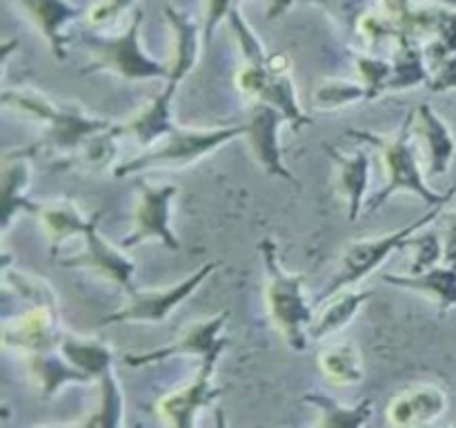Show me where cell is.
I'll use <instances>...</instances> for the list:
<instances>
[{
	"mask_svg": "<svg viewBox=\"0 0 456 428\" xmlns=\"http://www.w3.org/2000/svg\"><path fill=\"white\" fill-rule=\"evenodd\" d=\"M27 21L36 27L40 36L47 40L49 49L58 61L67 56V25L83 16V9L69 0H16Z\"/></svg>",
	"mask_w": 456,
	"mask_h": 428,
	"instance_id": "cell-14",
	"label": "cell"
},
{
	"mask_svg": "<svg viewBox=\"0 0 456 428\" xmlns=\"http://www.w3.org/2000/svg\"><path fill=\"white\" fill-rule=\"evenodd\" d=\"M405 248L414 250L410 272H423L428 268L436 266L439 261H444V241L435 232H421V235L417 232L414 236H410Z\"/></svg>",
	"mask_w": 456,
	"mask_h": 428,
	"instance_id": "cell-34",
	"label": "cell"
},
{
	"mask_svg": "<svg viewBox=\"0 0 456 428\" xmlns=\"http://www.w3.org/2000/svg\"><path fill=\"white\" fill-rule=\"evenodd\" d=\"M61 337L56 306H49V303H36L20 317L4 324L3 330L4 346L29 352L56 348Z\"/></svg>",
	"mask_w": 456,
	"mask_h": 428,
	"instance_id": "cell-13",
	"label": "cell"
},
{
	"mask_svg": "<svg viewBox=\"0 0 456 428\" xmlns=\"http://www.w3.org/2000/svg\"><path fill=\"white\" fill-rule=\"evenodd\" d=\"M58 350L65 355V359L74 368L83 370L92 379H98L105 370L114 366V350L101 339H80L62 334L61 342H58Z\"/></svg>",
	"mask_w": 456,
	"mask_h": 428,
	"instance_id": "cell-27",
	"label": "cell"
},
{
	"mask_svg": "<svg viewBox=\"0 0 456 428\" xmlns=\"http://www.w3.org/2000/svg\"><path fill=\"white\" fill-rule=\"evenodd\" d=\"M236 0H203V40L205 47L212 45L214 31L221 25L223 21H227L230 12L234 9Z\"/></svg>",
	"mask_w": 456,
	"mask_h": 428,
	"instance_id": "cell-35",
	"label": "cell"
},
{
	"mask_svg": "<svg viewBox=\"0 0 456 428\" xmlns=\"http://www.w3.org/2000/svg\"><path fill=\"white\" fill-rule=\"evenodd\" d=\"M374 7H377L381 13H386L390 21H395L396 25H399L401 34H403L405 21L417 12L412 0H374Z\"/></svg>",
	"mask_w": 456,
	"mask_h": 428,
	"instance_id": "cell-38",
	"label": "cell"
},
{
	"mask_svg": "<svg viewBox=\"0 0 456 428\" xmlns=\"http://www.w3.org/2000/svg\"><path fill=\"white\" fill-rule=\"evenodd\" d=\"M263 270H265V306L272 324L292 350L303 352L310 342V325L314 310L305 299V275L288 272L279 259L274 239L258 243Z\"/></svg>",
	"mask_w": 456,
	"mask_h": 428,
	"instance_id": "cell-3",
	"label": "cell"
},
{
	"mask_svg": "<svg viewBox=\"0 0 456 428\" xmlns=\"http://www.w3.org/2000/svg\"><path fill=\"white\" fill-rule=\"evenodd\" d=\"M445 235H444V263L456 268V212L444 214Z\"/></svg>",
	"mask_w": 456,
	"mask_h": 428,
	"instance_id": "cell-39",
	"label": "cell"
},
{
	"mask_svg": "<svg viewBox=\"0 0 456 428\" xmlns=\"http://www.w3.org/2000/svg\"><path fill=\"white\" fill-rule=\"evenodd\" d=\"M98 221H101V212L92 217V226L83 235L85 250L74 254L69 259H61L62 268H71V270H85L94 272V275L102 276V279L111 281V284L120 285L125 292L136 288L134 284V275H136V263L127 257L125 252L116 250L114 245L107 243L98 232Z\"/></svg>",
	"mask_w": 456,
	"mask_h": 428,
	"instance_id": "cell-11",
	"label": "cell"
},
{
	"mask_svg": "<svg viewBox=\"0 0 456 428\" xmlns=\"http://www.w3.org/2000/svg\"><path fill=\"white\" fill-rule=\"evenodd\" d=\"M319 368L325 379L337 386H354L363 382V359L352 343H334L319 352Z\"/></svg>",
	"mask_w": 456,
	"mask_h": 428,
	"instance_id": "cell-28",
	"label": "cell"
},
{
	"mask_svg": "<svg viewBox=\"0 0 456 428\" xmlns=\"http://www.w3.org/2000/svg\"><path fill=\"white\" fill-rule=\"evenodd\" d=\"M414 134V111H408L403 123L399 125L392 136H381V134L365 132V129H346V136L361 141L363 145H372L381 152L383 168H386V185L370 199L368 212L381 208L386 201L392 199L396 192H412L419 199L426 201L428 208L441 203H450V199L456 194V183L448 192H435L428 187L426 177L417 163V152L412 145Z\"/></svg>",
	"mask_w": 456,
	"mask_h": 428,
	"instance_id": "cell-2",
	"label": "cell"
},
{
	"mask_svg": "<svg viewBox=\"0 0 456 428\" xmlns=\"http://www.w3.org/2000/svg\"><path fill=\"white\" fill-rule=\"evenodd\" d=\"M225 348L227 346H223L218 348V350L209 352L208 357H203V359H200L199 373H196V377L191 379L187 386L160 397V399L156 401V415L163 417L167 424H172V426H194L196 415H199L205 406L214 404V399H216L218 395H223V388L214 386V373H216V364Z\"/></svg>",
	"mask_w": 456,
	"mask_h": 428,
	"instance_id": "cell-9",
	"label": "cell"
},
{
	"mask_svg": "<svg viewBox=\"0 0 456 428\" xmlns=\"http://www.w3.org/2000/svg\"><path fill=\"white\" fill-rule=\"evenodd\" d=\"M372 297L374 290H343V292L328 299V301H325L328 303L325 310L321 312L319 319L312 321L310 325L312 342H321V339L330 337V334L346 328V325L359 315L361 308H363Z\"/></svg>",
	"mask_w": 456,
	"mask_h": 428,
	"instance_id": "cell-25",
	"label": "cell"
},
{
	"mask_svg": "<svg viewBox=\"0 0 456 428\" xmlns=\"http://www.w3.org/2000/svg\"><path fill=\"white\" fill-rule=\"evenodd\" d=\"M245 134V125L234 128H214V129H183L176 128L169 136L156 143L150 150H142V154L134 156L132 160H125L114 168L116 178L132 177V174L145 172L156 168H187L196 163L203 156L212 154L218 147L227 145L234 138Z\"/></svg>",
	"mask_w": 456,
	"mask_h": 428,
	"instance_id": "cell-6",
	"label": "cell"
},
{
	"mask_svg": "<svg viewBox=\"0 0 456 428\" xmlns=\"http://www.w3.org/2000/svg\"><path fill=\"white\" fill-rule=\"evenodd\" d=\"M294 3L297 0H265V18L267 21H279L294 7Z\"/></svg>",
	"mask_w": 456,
	"mask_h": 428,
	"instance_id": "cell-40",
	"label": "cell"
},
{
	"mask_svg": "<svg viewBox=\"0 0 456 428\" xmlns=\"http://www.w3.org/2000/svg\"><path fill=\"white\" fill-rule=\"evenodd\" d=\"M227 319H230V312L227 310L218 312V315L208 317V319L191 325V328L185 330L176 342L167 343V346L163 348H156V350L129 352V355L123 357V361L127 366H132V368H141V366L159 364V361L174 359V357H183V355L200 357V359H203V357H208L209 352L227 346V339L221 337Z\"/></svg>",
	"mask_w": 456,
	"mask_h": 428,
	"instance_id": "cell-12",
	"label": "cell"
},
{
	"mask_svg": "<svg viewBox=\"0 0 456 428\" xmlns=\"http://www.w3.org/2000/svg\"><path fill=\"white\" fill-rule=\"evenodd\" d=\"M29 374L34 377L36 386H38V392L43 399H52L62 386L67 383H89L92 377L83 373V370L74 368L69 361L65 359L61 350H38V352H31L29 361Z\"/></svg>",
	"mask_w": 456,
	"mask_h": 428,
	"instance_id": "cell-23",
	"label": "cell"
},
{
	"mask_svg": "<svg viewBox=\"0 0 456 428\" xmlns=\"http://www.w3.org/2000/svg\"><path fill=\"white\" fill-rule=\"evenodd\" d=\"M303 401L314 406L316 413H319L316 426L325 428H361L370 422L374 413L372 397H363L359 404L346 406L338 404L328 392H305Z\"/></svg>",
	"mask_w": 456,
	"mask_h": 428,
	"instance_id": "cell-26",
	"label": "cell"
},
{
	"mask_svg": "<svg viewBox=\"0 0 456 428\" xmlns=\"http://www.w3.org/2000/svg\"><path fill=\"white\" fill-rule=\"evenodd\" d=\"M414 134L423 138L428 159H430V177H441L450 169L456 154V138L450 125L432 110L430 103H421L414 110Z\"/></svg>",
	"mask_w": 456,
	"mask_h": 428,
	"instance_id": "cell-19",
	"label": "cell"
},
{
	"mask_svg": "<svg viewBox=\"0 0 456 428\" xmlns=\"http://www.w3.org/2000/svg\"><path fill=\"white\" fill-rule=\"evenodd\" d=\"M165 21L172 31V56H169V78L181 85L196 67L200 45H205L199 22L176 7H165Z\"/></svg>",
	"mask_w": 456,
	"mask_h": 428,
	"instance_id": "cell-18",
	"label": "cell"
},
{
	"mask_svg": "<svg viewBox=\"0 0 456 428\" xmlns=\"http://www.w3.org/2000/svg\"><path fill=\"white\" fill-rule=\"evenodd\" d=\"M129 9H136V0H101L87 12V22L107 25V22L118 21Z\"/></svg>",
	"mask_w": 456,
	"mask_h": 428,
	"instance_id": "cell-36",
	"label": "cell"
},
{
	"mask_svg": "<svg viewBox=\"0 0 456 428\" xmlns=\"http://www.w3.org/2000/svg\"><path fill=\"white\" fill-rule=\"evenodd\" d=\"M36 217L43 223L45 232H47L49 239V250L52 254H58L61 245L65 243L71 236H78L87 232V227L92 226V217L85 218V214L80 212L78 205L71 203L67 199H56L52 203H38L36 205Z\"/></svg>",
	"mask_w": 456,
	"mask_h": 428,
	"instance_id": "cell-24",
	"label": "cell"
},
{
	"mask_svg": "<svg viewBox=\"0 0 456 428\" xmlns=\"http://www.w3.org/2000/svg\"><path fill=\"white\" fill-rule=\"evenodd\" d=\"M141 7H136L129 18V25L118 36L83 34L80 43L92 56V62L83 67V74H96V71H111L125 80H154L169 78V62L156 61L145 52L141 40L142 27Z\"/></svg>",
	"mask_w": 456,
	"mask_h": 428,
	"instance_id": "cell-4",
	"label": "cell"
},
{
	"mask_svg": "<svg viewBox=\"0 0 456 428\" xmlns=\"http://www.w3.org/2000/svg\"><path fill=\"white\" fill-rule=\"evenodd\" d=\"M303 3L321 7L346 38H356V25L361 16L372 7L374 0H303Z\"/></svg>",
	"mask_w": 456,
	"mask_h": 428,
	"instance_id": "cell-32",
	"label": "cell"
},
{
	"mask_svg": "<svg viewBox=\"0 0 456 428\" xmlns=\"http://www.w3.org/2000/svg\"><path fill=\"white\" fill-rule=\"evenodd\" d=\"M101 383V395H98V404L83 422H78L80 426H94V428H116L123 424V410H125V399H123V388H120L118 379H116L114 366L110 370L98 377Z\"/></svg>",
	"mask_w": 456,
	"mask_h": 428,
	"instance_id": "cell-30",
	"label": "cell"
},
{
	"mask_svg": "<svg viewBox=\"0 0 456 428\" xmlns=\"http://www.w3.org/2000/svg\"><path fill=\"white\" fill-rule=\"evenodd\" d=\"M383 281L396 288L412 290L426 294L439 306L441 315L456 306V268L448 263H436L423 272H408V275H383Z\"/></svg>",
	"mask_w": 456,
	"mask_h": 428,
	"instance_id": "cell-20",
	"label": "cell"
},
{
	"mask_svg": "<svg viewBox=\"0 0 456 428\" xmlns=\"http://www.w3.org/2000/svg\"><path fill=\"white\" fill-rule=\"evenodd\" d=\"M288 123L285 116L276 110L274 105L263 101H254L252 111H249V119L245 120V134L248 138V145L252 150L254 159L261 165L263 172L267 177L283 178V181L298 185L297 177L289 172V168L283 160V150H281V125Z\"/></svg>",
	"mask_w": 456,
	"mask_h": 428,
	"instance_id": "cell-10",
	"label": "cell"
},
{
	"mask_svg": "<svg viewBox=\"0 0 456 428\" xmlns=\"http://www.w3.org/2000/svg\"><path fill=\"white\" fill-rule=\"evenodd\" d=\"M352 62H354V70L359 74L361 83L368 89V101L386 94L387 80L392 76V61L372 56V54H352Z\"/></svg>",
	"mask_w": 456,
	"mask_h": 428,
	"instance_id": "cell-33",
	"label": "cell"
},
{
	"mask_svg": "<svg viewBox=\"0 0 456 428\" xmlns=\"http://www.w3.org/2000/svg\"><path fill=\"white\" fill-rule=\"evenodd\" d=\"M392 76L387 80L386 92H401V89L430 85L432 67L428 62L426 47L419 38L399 36L395 40V54H392Z\"/></svg>",
	"mask_w": 456,
	"mask_h": 428,
	"instance_id": "cell-21",
	"label": "cell"
},
{
	"mask_svg": "<svg viewBox=\"0 0 456 428\" xmlns=\"http://www.w3.org/2000/svg\"><path fill=\"white\" fill-rule=\"evenodd\" d=\"M323 150L337 168V190L347 203V221L354 223L370 187V154L363 147L354 152H341L330 143H325Z\"/></svg>",
	"mask_w": 456,
	"mask_h": 428,
	"instance_id": "cell-17",
	"label": "cell"
},
{
	"mask_svg": "<svg viewBox=\"0 0 456 428\" xmlns=\"http://www.w3.org/2000/svg\"><path fill=\"white\" fill-rule=\"evenodd\" d=\"M359 101H368V89L354 80H325L312 92V105L321 111L341 110Z\"/></svg>",
	"mask_w": 456,
	"mask_h": 428,
	"instance_id": "cell-31",
	"label": "cell"
},
{
	"mask_svg": "<svg viewBox=\"0 0 456 428\" xmlns=\"http://www.w3.org/2000/svg\"><path fill=\"white\" fill-rule=\"evenodd\" d=\"M428 87L435 94L452 92V89H456V54L454 56L445 58L439 67L432 70V80Z\"/></svg>",
	"mask_w": 456,
	"mask_h": 428,
	"instance_id": "cell-37",
	"label": "cell"
},
{
	"mask_svg": "<svg viewBox=\"0 0 456 428\" xmlns=\"http://www.w3.org/2000/svg\"><path fill=\"white\" fill-rule=\"evenodd\" d=\"M221 266V261L205 263L199 270H194L185 279L165 290H129V292H125L127 294V301L116 312L102 317L101 324H163L172 315L174 308L181 306L191 292H196L208 281V276L216 272Z\"/></svg>",
	"mask_w": 456,
	"mask_h": 428,
	"instance_id": "cell-7",
	"label": "cell"
},
{
	"mask_svg": "<svg viewBox=\"0 0 456 428\" xmlns=\"http://www.w3.org/2000/svg\"><path fill=\"white\" fill-rule=\"evenodd\" d=\"M439 4H444V7H450V9H456V0H436Z\"/></svg>",
	"mask_w": 456,
	"mask_h": 428,
	"instance_id": "cell-41",
	"label": "cell"
},
{
	"mask_svg": "<svg viewBox=\"0 0 456 428\" xmlns=\"http://www.w3.org/2000/svg\"><path fill=\"white\" fill-rule=\"evenodd\" d=\"M258 101L274 105L276 110L285 116V120H288V125L292 128V132H301V128L312 125V119L303 111L301 103H298L292 71H288V74H276V71H272L270 80H267L265 89H263Z\"/></svg>",
	"mask_w": 456,
	"mask_h": 428,
	"instance_id": "cell-29",
	"label": "cell"
},
{
	"mask_svg": "<svg viewBox=\"0 0 456 428\" xmlns=\"http://www.w3.org/2000/svg\"><path fill=\"white\" fill-rule=\"evenodd\" d=\"M178 83L167 80V87L160 94H156L145 107H142L138 114H134L132 119L125 120V123L114 125V132L118 136H132L136 138L138 145H142V150H150L156 143L163 141L165 136L176 129L172 119V103L176 96Z\"/></svg>",
	"mask_w": 456,
	"mask_h": 428,
	"instance_id": "cell-15",
	"label": "cell"
},
{
	"mask_svg": "<svg viewBox=\"0 0 456 428\" xmlns=\"http://www.w3.org/2000/svg\"><path fill=\"white\" fill-rule=\"evenodd\" d=\"M31 159L34 156L25 154V152L16 150L9 152L4 156V168H3V227H9L12 218L18 212H36L34 201L25 196L27 187L31 183Z\"/></svg>",
	"mask_w": 456,
	"mask_h": 428,
	"instance_id": "cell-22",
	"label": "cell"
},
{
	"mask_svg": "<svg viewBox=\"0 0 456 428\" xmlns=\"http://www.w3.org/2000/svg\"><path fill=\"white\" fill-rule=\"evenodd\" d=\"M3 105L45 125L43 136L20 150L29 156H36L43 150H62L78 154L80 147L94 134L114 128L111 120L85 114L83 107L56 103L34 89H7L3 94Z\"/></svg>",
	"mask_w": 456,
	"mask_h": 428,
	"instance_id": "cell-1",
	"label": "cell"
},
{
	"mask_svg": "<svg viewBox=\"0 0 456 428\" xmlns=\"http://www.w3.org/2000/svg\"><path fill=\"white\" fill-rule=\"evenodd\" d=\"M178 194L176 185H150V183H138V203L134 210V230L123 239V248H134L145 241H160L167 250L178 252L181 241L174 235L169 212H172V201Z\"/></svg>",
	"mask_w": 456,
	"mask_h": 428,
	"instance_id": "cell-8",
	"label": "cell"
},
{
	"mask_svg": "<svg viewBox=\"0 0 456 428\" xmlns=\"http://www.w3.org/2000/svg\"><path fill=\"white\" fill-rule=\"evenodd\" d=\"M448 203H441V205H432L428 208V212H423L421 217L414 218L412 223L403 226L401 230L390 232V235H383L377 236V239H356L350 241V243L343 248V257L341 263H338V270L337 275L332 276V281L328 284V288L316 297V306L325 303L328 299H332L334 294L343 292L346 288L350 285L359 284L361 279H365L368 275H372L387 257H392L395 252L405 248L410 236H414L417 232H421L423 227L435 223L436 218L444 214V208Z\"/></svg>",
	"mask_w": 456,
	"mask_h": 428,
	"instance_id": "cell-5",
	"label": "cell"
},
{
	"mask_svg": "<svg viewBox=\"0 0 456 428\" xmlns=\"http://www.w3.org/2000/svg\"><path fill=\"white\" fill-rule=\"evenodd\" d=\"M448 410V395L432 383H419L399 392L387 404V424L392 426H423L432 424Z\"/></svg>",
	"mask_w": 456,
	"mask_h": 428,
	"instance_id": "cell-16",
	"label": "cell"
}]
</instances>
